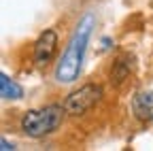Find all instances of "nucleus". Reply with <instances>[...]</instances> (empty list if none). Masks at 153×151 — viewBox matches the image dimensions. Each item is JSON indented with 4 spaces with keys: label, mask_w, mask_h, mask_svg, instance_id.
<instances>
[{
    "label": "nucleus",
    "mask_w": 153,
    "mask_h": 151,
    "mask_svg": "<svg viewBox=\"0 0 153 151\" xmlns=\"http://www.w3.org/2000/svg\"><path fill=\"white\" fill-rule=\"evenodd\" d=\"M94 28H96V15L91 11L83 13L79 17V22H76L72 34H70L68 45L64 47V53L55 62V68H53L55 83L70 85L79 79L83 62H85V53H87V47H89V39L94 34Z\"/></svg>",
    "instance_id": "f257e3e1"
},
{
    "label": "nucleus",
    "mask_w": 153,
    "mask_h": 151,
    "mask_svg": "<svg viewBox=\"0 0 153 151\" xmlns=\"http://www.w3.org/2000/svg\"><path fill=\"white\" fill-rule=\"evenodd\" d=\"M64 104H47L43 109H32L19 117V130L30 138H45L57 132V128L64 121Z\"/></svg>",
    "instance_id": "f03ea898"
},
{
    "label": "nucleus",
    "mask_w": 153,
    "mask_h": 151,
    "mask_svg": "<svg viewBox=\"0 0 153 151\" xmlns=\"http://www.w3.org/2000/svg\"><path fill=\"white\" fill-rule=\"evenodd\" d=\"M104 96V89L98 83H85L79 89L70 91L66 100H64V109H66V115L70 117H83L85 113H89L91 109H96L100 104Z\"/></svg>",
    "instance_id": "7ed1b4c3"
},
{
    "label": "nucleus",
    "mask_w": 153,
    "mask_h": 151,
    "mask_svg": "<svg viewBox=\"0 0 153 151\" xmlns=\"http://www.w3.org/2000/svg\"><path fill=\"white\" fill-rule=\"evenodd\" d=\"M57 45H60V36L53 28H47L38 34V39L32 45V60L38 68H45L55 60Z\"/></svg>",
    "instance_id": "20e7f679"
},
{
    "label": "nucleus",
    "mask_w": 153,
    "mask_h": 151,
    "mask_svg": "<svg viewBox=\"0 0 153 151\" xmlns=\"http://www.w3.org/2000/svg\"><path fill=\"white\" fill-rule=\"evenodd\" d=\"M132 111L138 119L153 115V91H138L132 98Z\"/></svg>",
    "instance_id": "39448f33"
},
{
    "label": "nucleus",
    "mask_w": 153,
    "mask_h": 151,
    "mask_svg": "<svg viewBox=\"0 0 153 151\" xmlns=\"http://www.w3.org/2000/svg\"><path fill=\"white\" fill-rule=\"evenodd\" d=\"M0 96L2 100H22L24 98V87L9 74L0 72Z\"/></svg>",
    "instance_id": "423d86ee"
},
{
    "label": "nucleus",
    "mask_w": 153,
    "mask_h": 151,
    "mask_svg": "<svg viewBox=\"0 0 153 151\" xmlns=\"http://www.w3.org/2000/svg\"><path fill=\"white\" fill-rule=\"evenodd\" d=\"M128 79H130V62H128V58H117L111 66V83L119 87Z\"/></svg>",
    "instance_id": "0eeeda50"
},
{
    "label": "nucleus",
    "mask_w": 153,
    "mask_h": 151,
    "mask_svg": "<svg viewBox=\"0 0 153 151\" xmlns=\"http://www.w3.org/2000/svg\"><path fill=\"white\" fill-rule=\"evenodd\" d=\"M0 145H2V147H0V149H2V151H9V149H15V145H13V143H9V141H7L4 136H2V138H0Z\"/></svg>",
    "instance_id": "6e6552de"
},
{
    "label": "nucleus",
    "mask_w": 153,
    "mask_h": 151,
    "mask_svg": "<svg viewBox=\"0 0 153 151\" xmlns=\"http://www.w3.org/2000/svg\"><path fill=\"white\" fill-rule=\"evenodd\" d=\"M151 119H153V115H151Z\"/></svg>",
    "instance_id": "1a4fd4ad"
}]
</instances>
